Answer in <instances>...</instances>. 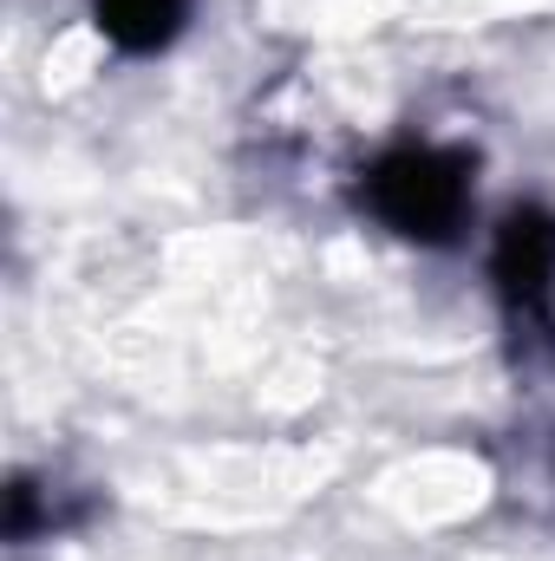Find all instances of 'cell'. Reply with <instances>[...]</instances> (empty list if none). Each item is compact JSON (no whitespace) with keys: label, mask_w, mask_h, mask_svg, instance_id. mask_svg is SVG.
I'll use <instances>...</instances> for the list:
<instances>
[{"label":"cell","mask_w":555,"mask_h":561,"mask_svg":"<svg viewBox=\"0 0 555 561\" xmlns=\"http://www.w3.org/2000/svg\"><path fill=\"white\" fill-rule=\"evenodd\" d=\"M366 209L424 249H444L471 222V163L444 144H399L366 170Z\"/></svg>","instance_id":"obj_1"},{"label":"cell","mask_w":555,"mask_h":561,"mask_svg":"<svg viewBox=\"0 0 555 561\" xmlns=\"http://www.w3.org/2000/svg\"><path fill=\"white\" fill-rule=\"evenodd\" d=\"M92 20L118 53H163L183 33L190 0H92Z\"/></svg>","instance_id":"obj_3"},{"label":"cell","mask_w":555,"mask_h":561,"mask_svg":"<svg viewBox=\"0 0 555 561\" xmlns=\"http://www.w3.org/2000/svg\"><path fill=\"white\" fill-rule=\"evenodd\" d=\"M497 287L510 300V313H536L550 320L555 313V216L550 209H510L503 229H497Z\"/></svg>","instance_id":"obj_2"}]
</instances>
